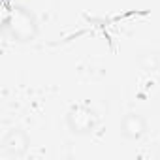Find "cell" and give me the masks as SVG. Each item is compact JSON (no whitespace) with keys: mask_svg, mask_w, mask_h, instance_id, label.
Returning <instances> with one entry per match:
<instances>
[{"mask_svg":"<svg viewBox=\"0 0 160 160\" xmlns=\"http://www.w3.org/2000/svg\"><path fill=\"white\" fill-rule=\"evenodd\" d=\"M4 28L17 42H32L38 36V19L25 6L15 4L4 17Z\"/></svg>","mask_w":160,"mask_h":160,"instance_id":"1","label":"cell"},{"mask_svg":"<svg viewBox=\"0 0 160 160\" xmlns=\"http://www.w3.org/2000/svg\"><path fill=\"white\" fill-rule=\"evenodd\" d=\"M66 124L68 128L77 134V136H87L92 134L98 126V115L92 108L85 106V104H77L73 106L68 115H66Z\"/></svg>","mask_w":160,"mask_h":160,"instance_id":"2","label":"cell"},{"mask_svg":"<svg viewBox=\"0 0 160 160\" xmlns=\"http://www.w3.org/2000/svg\"><path fill=\"white\" fill-rule=\"evenodd\" d=\"M28 149V136L23 130H12L6 134L2 139V156L10 158H19L27 152Z\"/></svg>","mask_w":160,"mask_h":160,"instance_id":"3","label":"cell"},{"mask_svg":"<svg viewBox=\"0 0 160 160\" xmlns=\"http://www.w3.org/2000/svg\"><path fill=\"white\" fill-rule=\"evenodd\" d=\"M147 132V122L139 113H126L121 121V134L126 139H139Z\"/></svg>","mask_w":160,"mask_h":160,"instance_id":"4","label":"cell"},{"mask_svg":"<svg viewBox=\"0 0 160 160\" xmlns=\"http://www.w3.org/2000/svg\"><path fill=\"white\" fill-rule=\"evenodd\" d=\"M139 66L147 72H152V70H158L160 68V58L158 55L154 53H145V55H139Z\"/></svg>","mask_w":160,"mask_h":160,"instance_id":"5","label":"cell"},{"mask_svg":"<svg viewBox=\"0 0 160 160\" xmlns=\"http://www.w3.org/2000/svg\"><path fill=\"white\" fill-rule=\"evenodd\" d=\"M158 72H160V68H158Z\"/></svg>","mask_w":160,"mask_h":160,"instance_id":"6","label":"cell"}]
</instances>
